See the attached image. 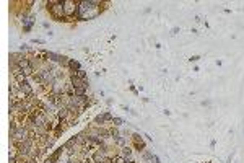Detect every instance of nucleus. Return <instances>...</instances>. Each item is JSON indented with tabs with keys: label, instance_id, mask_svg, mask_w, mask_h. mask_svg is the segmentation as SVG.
I'll list each match as a JSON object with an SVG mask.
<instances>
[{
	"label": "nucleus",
	"instance_id": "1",
	"mask_svg": "<svg viewBox=\"0 0 244 163\" xmlns=\"http://www.w3.org/2000/svg\"><path fill=\"white\" fill-rule=\"evenodd\" d=\"M99 2H80L78 4V16L81 20H93L99 15V8H98Z\"/></svg>",
	"mask_w": 244,
	"mask_h": 163
},
{
	"label": "nucleus",
	"instance_id": "2",
	"mask_svg": "<svg viewBox=\"0 0 244 163\" xmlns=\"http://www.w3.org/2000/svg\"><path fill=\"white\" fill-rule=\"evenodd\" d=\"M47 5H51V7H49L51 16H52L56 21H62L63 16H65V13H63V2H49Z\"/></svg>",
	"mask_w": 244,
	"mask_h": 163
},
{
	"label": "nucleus",
	"instance_id": "3",
	"mask_svg": "<svg viewBox=\"0 0 244 163\" xmlns=\"http://www.w3.org/2000/svg\"><path fill=\"white\" fill-rule=\"evenodd\" d=\"M75 11L78 13V4H75V2H63V13L68 15V16H72V15H75Z\"/></svg>",
	"mask_w": 244,
	"mask_h": 163
},
{
	"label": "nucleus",
	"instance_id": "4",
	"mask_svg": "<svg viewBox=\"0 0 244 163\" xmlns=\"http://www.w3.org/2000/svg\"><path fill=\"white\" fill-rule=\"evenodd\" d=\"M72 85L73 88H86V80H83V78H78L75 77V75H72Z\"/></svg>",
	"mask_w": 244,
	"mask_h": 163
},
{
	"label": "nucleus",
	"instance_id": "5",
	"mask_svg": "<svg viewBox=\"0 0 244 163\" xmlns=\"http://www.w3.org/2000/svg\"><path fill=\"white\" fill-rule=\"evenodd\" d=\"M18 88H20V92L23 93V95H28V96H29V95L33 93V88L29 87L28 82H23V83H20V87H18Z\"/></svg>",
	"mask_w": 244,
	"mask_h": 163
},
{
	"label": "nucleus",
	"instance_id": "6",
	"mask_svg": "<svg viewBox=\"0 0 244 163\" xmlns=\"http://www.w3.org/2000/svg\"><path fill=\"white\" fill-rule=\"evenodd\" d=\"M29 147H31V142L29 140H24L23 144H20L18 145V149H20V153H26L29 150Z\"/></svg>",
	"mask_w": 244,
	"mask_h": 163
},
{
	"label": "nucleus",
	"instance_id": "7",
	"mask_svg": "<svg viewBox=\"0 0 244 163\" xmlns=\"http://www.w3.org/2000/svg\"><path fill=\"white\" fill-rule=\"evenodd\" d=\"M106 119H111V114H109V113H106V114H99V116H98L96 119H94V122H96V124H103V122H104Z\"/></svg>",
	"mask_w": 244,
	"mask_h": 163
},
{
	"label": "nucleus",
	"instance_id": "8",
	"mask_svg": "<svg viewBox=\"0 0 244 163\" xmlns=\"http://www.w3.org/2000/svg\"><path fill=\"white\" fill-rule=\"evenodd\" d=\"M70 69H72V70H73V74H75V70H81V69H80V64H78V62H77V60H70Z\"/></svg>",
	"mask_w": 244,
	"mask_h": 163
},
{
	"label": "nucleus",
	"instance_id": "9",
	"mask_svg": "<svg viewBox=\"0 0 244 163\" xmlns=\"http://www.w3.org/2000/svg\"><path fill=\"white\" fill-rule=\"evenodd\" d=\"M103 158H104V153H103V152H98L96 155H94V162H96V163L103 162Z\"/></svg>",
	"mask_w": 244,
	"mask_h": 163
},
{
	"label": "nucleus",
	"instance_id": "10",
	"mask_svg": "<svg viewBox=\"0 0 244 163\" xmlns=\"http://www.w3.org/2000/svg\"><path fill=\"white\" fill-rule=\"evenodd\" d=\"M73 75H75V77H78V78H83V80L86 78V72H85V70H78V72H75Z\"/></svg>",
	"mask_w": 244,
	"mask_h": 163
},
{
	"label": "nucleus",
	"instance_id": "11",
	"mask_svg": "<svg viewBox=\"0 0 244 163\" xmlns=\"http://www.w3.org/2000/svg\"><path fill=\"white\" fill-rule=\"evenodd\" d=\"M59 117H60V119H65V117H67V109H60L59 111Z\"/></svg>",
	"mask_w": 244,
	"mask_h": 163
},
{
	"label": "nucleus",
	"instance_id": "12",
	"mask_svg": "<svg viewBox=\"0 0 244 163\" xmlns=\"http://www.w3.org/2000/svg\"><path fill=\"white\" fill-rule=\"evenodd\" d=\"M122 153H124L126 157H130V155H132V150H130V149H127V147H126V149L122 150Z\"/></svg>",
	"mask_w": 244,
	"mask_h": 163
},
{
	"label": "nucleus",
	"instance_id": "13",
	"mask_svg": "<svg viewBox=\"0 0 244 163\" xmlns=\"http://www.w3.org/2000/svg\"><path fill=\"white\" fill-rule=\"evenodd\" d=\"M112 121H114V122H116V124H122V119H119V117H114V119H112Z\"/></svg>",
	"mask_w": 244,
	"mask_h": 163
},
{
	"label": "nucleus",
	"instance_id": "14",
	"mask_svg": "<svg viewBox=\"0 0 244 163\" xmlns=\"http://www.w3.org/2000/svg\"><path fill=\"white\" fill-rule=\"evenodd\" d=\"M116 162H117V163H126V162H124V158H122V157H117V158H116Z\"/></svg>",
	"mask_w": 244,
	"mask_h": 163
},
{
	"label": "nucleus",
	"instance_id": "15",
	"mask_svg": "<svg viewBox=\"0 0 244 163\" xmlns=\"http://www.w3.org/2000/svg\"><path fill=\"white\" fill-rule=\"evenodd\" d=\"M199 59H200L199 56H194V57H190V60H194V62H195V60H199Z\"/></svg>",
	"mask_w": 244,
	"mask_h": 163
}]
</instances>
